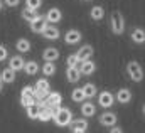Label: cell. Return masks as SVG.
<instances>
[{
	"mask_svg": "<svg viewBox=\"0 0 145 133\" xmlns=\"http://www.w3.org/2000/svg\"><path fill=\"white\" fill-rule=\"evenodd\" d=\"M110 133H123V132H121V128H120V126H116V125H115V126H111Z\"/></svg>",
	"mask_w": 145,
	"mask_h": 133,
	"instance_id": "obj_37",
	"label": "cell"
},
{
	"mask_svg": "<svg viewBox=\"0 0 145 133\" xmlns=\"http://www.w3.org/2000/svg\"><path fill=\"white\" fill-rule=\"evenodd\" d=\"M69 126H71V130H83V132H86L89 128V123H88L86 118H76V120L71 121Z\"/></svg>",
	"mask_w": 145,
	"mask_h": 133,
	"instance_id": "obj_18",
	"label": "cell"
},
{
	"mask_svg": "<svg viewBox=\"0 0 145 133\" xmlns=\"http://www.w3.org/2000/svg\"><path fill=\"white\" fill-rule=\"evenodd\" d=\"M81 39H83V35H81L79 31H76V29H71V31H68V32L64 34V42H66V44H69V46L78 44Z\"/></svg>",
	"mask_w": 145,
	"mask_h": 133,
	"instance_id": "obj_13",
	"label": "cell"
},
{
	"mask_svg": "<svg viewBox=\"0 0 145 133\" xmlns=\"http://www.w3.org/2000/svg\"><path fill=\"white\" fill-rule=\"evenodd\" d=\"M98 120H100V123H101L103 126H108V128H111V126L116 125V115H115L113 111H105V113H101Z\"/></svg>",
	"mask_w": 145,
	"mask_h": 133,
	"instance_id": "obj_6",
	"label": "cell"
},
{
	"mask_svg": "<svg viewBox=\"0 0 145 133\" xmlns=\"http://www.w3.org/2000/svg\"><path fill=\"white\" fill-rule=\"evenodd\" d=\"M24 66H25V61L22 56H14L8 59V67H12L15 72L17 71H24Z\"/></svg>",
	"mask_w": 145,
	"mask_h": 133,
	"instance_id": "obj_15",
	"label": "cell"
},
{
	"mask_svg": "<svg viewBox=\"0 0 145 133\" xmlns=\"http://www.w3.org/2000/svg\"><path fill=\"white\" fill-rule=\"evenodd\" d=\"M46 101H47V106H61L63 96H61V93H57V91H49Z\"/></svg>",
	"mask_w": 145,
	"mask_h": 133,
	"instance_id": "obj_17",
	"label": "cell"
},
{
	"mask_svg": "<svg viewBox=\"0 0 145 133\" xmlns=\"http://www.w3.org/2000/svg\"><path fill=\"white\" fill-rule=\"evenodd\" d=\"M71 133H86V132H83V130H71Z\"/></svg>",
	"mask_w": 145,
	"mask_h": 133,
	"instance_id": "obj_38",
	"label": "cell"
},
{
	"mask_svg": "<svg viewBox=\"0 0 145 133\" xmlns=\"http://www.w3.org/2000/svg\"><path fill=\"white\" fill-rule=\"evenodd\" d=\"M25 111H27V116H29L31 120H37V118H39V113H40V108H39L37 103H34V104H31L29 108H25Z\"/></svg>",
	"mask_w": 145,
	"mask_h": 133,
	"instance_id": "obj_29",
	"label": "cell"
},
{
	"mask_svg": "<svg viewBox=\"0 0 145 133\" xmlns=\"http://www.w3.org/2000/svg\"><path fill=\"white\" fill-rule=\"evenodd\" d=\"M44 17H46V20H47V24L56 25L57 22H61V20H63V12H61L57 7H52V8H49V10H47V14H46Z\"/></svg>",
	"mask_w": 145,
	"mask_h": 133,
	"instance_id": "obj_4",
	"label": "cell"
},
{
	"mask_svg": "<svg viewBox=\"0 0 145 133\" xmlns=\"http://www.w3.org/2000/svg\"><path fill=\"white\" fill-rule=\"evenodd\" d=\"M127 74H128V78L133 83H140L144 79V69H142V66L137 61H130L127 64Z\"/></svg>",
	"mask_w": 145,
	"mask_h": 133,
	"instance_id": "obj_3",
	"label": "cell"
},
{
	"mask_svg": "<svg viewBox=\"0 0 145 133\" xmlns=\"http://www.w3.org/2000/svg\"><path fill=\"white\" fill-rule=\"evenodd\" d=\"M76 56H78V59H79L81 63H83V61H88V59H91V56H93V46H89V44H84V46H81V47L78 49Z\"/></svg>",
	"mask_w": 145,
	"mask_h": 133,
	"instance_id": "obj_9",
	"label": "cell"
},
{
	"mask_svg": "<svg viewBox=\"0 0 145 133\" xmlns=\"http://www.w3.org/2000/svg\"><path fill=\"white\" fill-rule=\"evenodd\" d=\"M0 81H2V78H0Z\"/></svg>",
	"mask_w": 145,
	"mask_h": 133,
	"instance_id": "obj_43",
	"label": "cell"
},
{
	"mask_svg": "<svg viewBox=\"0 0 145 133\" xmlns=\"http://www.w3.org/2000/svg\"><path fill=\"white\" fill-rule=\"evenodd\" d=\"M20 95H25V96H34V86H24L22 88V91H20Z\"/></svg>",
	"mask_w": 145,
	"mask_h": 133,
	"instance_id": "obj_35",
	"label": "cell"
},
{
	"mask_svg": "<svg viewBox=\"0 0 145 133\" xmlns=\"http://www.w3.org/2000/svg\"><path fill=\"white\" fill-rule=\"evenodd\" d=\"M15 74H17V72H15L12 67H5V69L2 71L0 78H2V81H3V83L10 84V83H14V81H15Z\"/></svg>",
	"mask_w": 145,
	"mask_h": 133,
	"instance_id": "obj_20",
	"label": "cell"
},
{
	"mask_svg": "<svg viewBox=\"0 0 145 133\" xmlns=\"http://www.w3.org/2000/svg\"><path fill=\"white\" fill-rule=\"evenodd\" d=\"M66 78H68V83H78L79 78H81V72L78 67H68L66 69Z\"/></svg>",
	"mask_w": 145,
	"mask_h": 133,
	"instance_id": "obj_23",
	"label": "cell"
},
{
	"mask_svg": "<svg viewBox=\"0 0 145 133\" xmlns=\"http://www.w3.org/2000/svg\"><path fill=\"white\" fill-rule=\"evenodd\" d=\"M42 59L46 63H56L59 59V51L56 47H46L42 52Z\"/></svg>",
	"mask_w": 145,
	"mask_h": 133,
	"instance_id": "obj_12",
	"label": "cell"
},
{
	"mask_svg": "<svg viewBox=\"0 0 145 133\" xmlns=\"http://www.w3.org/2000/svg\"><path fill=\"white\" fill-rule=\"evenodd\" d=\"M5 59H8V49L3 44H0V63L5 61Z\"/></svg>",
	"mask_w": 145,
	"mask_h": 133,
	"instance_id": "obj_34",
	"label": "cell"
},
{
	"mask_svg": "<svg viewBox=\"0 0 145 133\" xmlns=\"http://www.w3.org/2000/svg\"><path fill=\"white\" fill-rule=\"evenodd\" d=\"M34 88L39 89V91H42V93H49V91H51V84H49V81H47L46 78L36 81V86H34Z\"/></svg>",
	"mask_w": 145,
	"mask_h": 133,
	"instance_id": "obj_30",
	"label": "cell"
},
{
	"mask_svg": "<svg viewBox=\"0 0 145 133\" xmlns=\"http://www.w3.org/2000/svg\"><path fill=\"white\" fill-rule=\"evenodd\" d=\"M89 17H91L95 22L103 20V17H105V8H103L101 5H95V7L89 10Z\"/></svg>",
	"mask_w": 145,
	"mask_h": 133,
	"instance_id": "obj_19",
	"label": "cell"
},
{
	"mask_svg": "<svg viewBox=\"0 0 145 133\" xmlns=\"http://www.w3.org/2000/svg\"><path fill=\"white\" fill-rule=\"evenodd\" d=\"M3 8V0H0V10Z\"/></svg>",
	"mask_w": 145,
	"mask_h": 133,
	"instance_id": "obj_40",
	"label": "cell"
},
{
	"mask_svg": "<svg viewBox=\"0 0 145 133\" xmlns=\"http://www.w3.org/2000/svg\"><path fill=\"white\" fill-rule=\"evenodd\" d=\"M40 71H42V74H44L46 78H49V76H54V74H56L57 67H56L54 63H44V66H40Z\"/></svg>",
	"mask_w": 145,
	"mask_h": 133,
	"instance_id": "obj_25",
	"label": "cell"
},
{
	"mask_svg": "<svg viewBox=\"0 0 145 133\" xmlns=\"http://www.w3.org/2000/svg\"><path fill=\"white\" fill-rule=\"evenodd\" d=\"M40 35H42L44 39H47V40H57V39H59V35H61V32H59V29H57V27H54V25L47 24V27L42 31Z\"/></svg>",
	"mask_w": 145,
	"mask_h": 133,
	"instance_id": "obj_8",
	"label": "cell"
},
{
	"mask_svg": "<svg viewBox=\"0 0 145 133\" xmlns=\"http://www.w3.org/2000/svg\"><path fill=\"white\" fill-rule=\"evenodd\" d=\"M31 40L29 39H25V37H20L17 42H15V49H17V52H20V54H27L29 51H31Z\"/></svg>",
	"mask_w": 145,
	"mask_h": 133,
	"instance_id": "obj_16",
	"label": "cell"
},
{
	"mask_svg": "<svg viewBox=\"0 0 145 133\" xmlns=\"http://www.w3.org/2000/svg\"><path fill=\"white\" fill-rule=\"evenodd\" d=\"M71 100L74 101V103H83V101H86V96H84L83 88H74V89H72Z\"/></svg>",
	"mask_w": 145,
	"mask_h": 133,
	"instance_id": "obj_27",
	"label": "cell"
},
{
	"mask_svg": "<svg viewBox=\"0 0 145 133\" xmlns=\"http://www.w3.org/2000/svg\"><path fill=\"white\" fill-rule=\"evenodd\" d=\"M37 120H40L42 123H46V121L52 120V108H51V106L42 108V110H40V113H39V118H37Z\"/></svg>",
	"mask_w": 145,
	"mask_h": 133,
	"instance_id": "obj_26",
	"label": "cell"
},
{
	"mask_svg": "<svg viewBox=\"0 0 145 133\" xmlns=\"http://www.w3.org/2000/svg\"><path fill=\"white\" fill-rule=\"evenodd\" d=\"M46 27H47V20H46L44 15H39L36 20L31 22V31L34 34H42V31H44Z\"/></svg>",
	"mask_w": 145,
	"mask_h": 133,
	"instance_id": "obj_7",
	"label": "cell"
},
{
	"mask_svg": "<svg viewBox=\"0 0 145 133\" xmlns=\"http://www.w3.org/2000/svg\"><path fill=\"white\" fill-rule=\"evenodd\" d=\"M132 40H133L135 44H144L145 42V29L135 27V29L132 31Z\"/></svg>",
	"mask_w": 145,
	"mask_h": 133,
	"instance_id": "obj_21",
	"label": "cell"
},
{
	"mask_svg": "<svg viewBox=\"0 0 145 133\" xmlns=\"http://www.w3.org/2000/svg\"><path fill=\"white\" fill-rule=\"evenodd\" d=\"M37 17H39L37 10H31V8H27V7H25V8L22 10V19H24V20H27L29 24H31L32 20H36Z\"/></svg>",
	"mask_w": 145,
	"mask_h": 133,
	"instance_id": "obj_28",
	"label": "cell"
},
{
	"mask_svg": "<svg viewBox=\"0 0 145 133\" xmlns=\"http://www.w3.org/2000/svg\"><path fill=\"white\" fill-rule=\"evenodd\" d=\"M42 5V0H25V7L31 10H39Z\"/></svg>",
	"mask_w": 145,
	"mask_h": 133,
	"instance_id": "obj_33",
	"label": "cell"
},
{
	"mask_svg": "<svg viewBox=\"0 0 145 133\" xmlns=\"http://www.w3.org/2000/svg\"><path fill=\"white\" fill-rule=\"evenodd\" d=\"M81 115H83V118H91V116H95V115H96V106H95V103H91V101H83V103H81Z\"/></svg>",
	"mask_w": 145,
	"mask_h": 133,
	"instance_id": "obj_10",
	"label": "cell"
},
{
	"mask_svg": "<svg viewBox=\"0 0 145 133\" xmlns=\"http://www.w3.org/2000/svg\"><path fill=\"white\" fill-rule=\"evenodd\" d=\"M83 91H84L86 100H91V98H95V96L98 95V89H96V86H95L93 83H86V84L83 86Z\"/></svg>",
	"mask_w": 145,
	"mask_h": 133,
	"instance_id": "obj_24",
	"label": "cell"
},
{
	"mask_svg": "<svg viewBox=\"0 0 145 133\" xmlns=\"http://www.w3.org/2000/svg\"><path fill=\"white\" fill-rule=\"evenodd\" d=\"M36 100H34V96H25V95H20V104L24 106V108H29L31 104H34Z\"/></svg>",
	"mask_w": 145,
	"mask_h": 133,
	"instance_id": "obj_32",
	"label": "cell"
},
{
	"mask_svg": "<svg viewBox=\"0 0 145 133\" xmlns=\"http://www.w3.org/2000/svg\"><path fill=\"white\" fill-rule=\"evenodd\" d=\"M115 100L118 103H121V104H127V103L132 101V91L128 88H120L116 91V95H115Z\"/></svg>",
	"mask_w": 145,
	"mask_h": 133,
	"instance_id": "obj_11",
	"label": "cell"
},
{
	"mask_svg": "<svg viewBox=\"0 0 145 133\" xmlns=\"http://www.w3.org/2000/svg\"><path fill=\"white\" fill-rule=\"evenodd\" d=\"M142 111H144V115H145V104H144V108H142Z\"/></svg>",
	"mask_w": 145,
	"mask_h": 133,
	"instance_id": "obj_41",
	"label": "cell"
},
{
	"mask_svg": "<svg viewBox=\"0 0 145 133\" xmlns=\"http://www.w3.org/2000/svg\"><path fill=\"white\" fill-rule=\"evenodd\" d=\"M39 71H40V66L37 64L36 61H27L25 66H24V72H25L27 76H36Z\"/></svg>",
	"mask_w": 145,
	"mask_h": 133,
	"instance_id": "obj_22",
	"label": "cell"
},
{
	"mask_svg": "<svg viewBox=\"0 0 145 133\" xmlns=\"http://www.w3.org/2000/svg\"><path fill=\"white\" fill-rule=\"evenodd\" d=\"M95 71H96V64H95L91 59L83 61V63H81V66H79V72H81L83 76H91Z\"/></svg>",
	"mask_w": 145,
	"mask_h": 133,
	"instance_id": "obj_14",
	"label": "cell"
},
{
	"mask_svg": "<svg viewBox=\"0 0 145 133\" xmlns=\"http://www.w3.org/2000/svg\"><path fill=\"white\" fill-rule=\"evenodd\" d=\"M110 25H111L113 34L121 35V34L125 32V19H123V15L120 12H113L110 15Z\"/></svg>",
	"mask_w": 145,
	"mask_h": 133,
	"instance_id": "obj_2",
	"label": "cell"
},
{
	"mask_svg": "<svg viewBox=\"0 0 145 133\" xmlns=\"http://www.w3.org/2000/svg\"><path fill=\"white\" fill-rule=\"evenodd\" d=\"M83 2H89V0H83Z\"/></svg>",
	"mask_w": 145,
	"mask_h": 133,
	"instance_id": "obj_42",
	"label": "cell"
},
{
	"mask_svg": "<svg viewBox=\"0 0 145 133\" xmlns=\"http://www.w3.org/2000/svg\"><path fill=\"white\" fill-rule=\"evenodd\" d=\"M51 108H52V120H54V123L59 128H64V126L71 125V121H72L71 110L63 108V106H51Z\"/></svg>",
	"mask_w": 145,
	"mask_h": 133,
	"instance_id": "obj_1",
	"label": "cell"
},
{
	"mask_svg": "<svg viewBox=\"0 0 145 133\" xmlns=\"http://www.w3.org/2000/svg\"><path fill=\"white\" fill-rule=\"evenodd\" d=\"M113 103H115V95L110 93L108 89H106V91H101V93L98 95V104H100L101 108H111Z\"/></svg>",
	"mask_w": 145,
	"mask_h": 133,
	"instance_id": "obj_5",
	"label": "cell"
},
{
	"mask_svg": "<svg viewBox=\"0 0 145 133\" xmlns=\"http://www.w3.org/2000/svg\"><path fill=\"white\" fill-rule=\"evenodd\" d=\"M66 66H68V67H78V69H79V66H81V61L78 59V56H76V54H72V56H69V57H68Z\"/></svg>",
	"mask_w": 145,
	"mask_h": 133,
	"instance_id": "obj_31",
	"label": "cell"
},
{
	"mask_svg": "<svg viewBox=\"0 0 145 133\" xmlns=\"http://www.w3.org/2000/svg\"><path fill=\"white\" fill-rule=\"evenodd\" d=\"M19 3H20V0H3V5H7V7H10V8L17 7Z\"/></svg>",
	"mask_w": 145,
	"mask_h": 133,
	"instance_id": "obj_36",
	"label": "cell"
},
{
	"mask_svg": "<svg viewBox=\"0 0 145 133\" xmlns=\"http://www.w3.org/2000/svg\"><path fill=\"white\" fill-rule=\"evenodd\" d=\"M2 89H3V81H0V93H2Z\"/></svg>",
	"mask_w": 145,
	"mask_h": 133,
	"instance_id": "obj_39",
	"label": "cell"
}]
</instances>
